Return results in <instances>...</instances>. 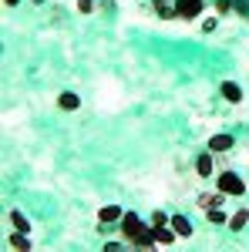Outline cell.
<instances>
[{
  "label": "cell",
  "mask_w": 249,
  "mask_h": 252,
  "mask_svg": "<svg viewBox=\"0 0 249 252\" xmlns=\"http://www.w3.org/2000/svg\"><path fill=\"white\" fill-rule=\"evenodd\" d=\"M215 189L226 195V198H239V195H246V182H243L236 172H219V178H215Z\"/></svg>",
  "instance_id": "6da1fadb"
},
{
  "label": "cell",
  "mask_w": 249,
  "mask_h": 252,
  "mask_svg": "<svg viewBox=\"0 0 249 252\" xmlns=\"http://www.w3.org/2000/svg\"><path fill=\"white\" fill-rule=\"evenodd\" d=\"M118 229H121V239H125L128 246H135V239L145 232L148 225H142V219H138L135 212H125V215H121V222H118Z\"/></svg>",
  "instance_id": "7a4b0ae2"
},
{
  "label": "cell",
  "mask_w": 249,
  "mask_h": 252,
  "mask_svg": "<svg viewBox=\"0 0 249 252\" xmlns=\"http://www.w3.org/2000/svg\"><path fill=\"white\" fill-rule=\"evenodd\" d=\"M175 7H178V20H195L202 10H206V0H175Z\"/></svg>",
  "instance_id": "3957f363"
},
{
  "label": "cell",
  "mask_w": 249,
  "mask_h": 252,
  "mask_svg": "<svg viewBox=\"0 0 249 252\" xmlns=\"http://www.w3.org/2000/svg\"><path fill=\"white\" fill-rule=\"evenodd\" d=\"M195 175L199 178H212L215 175V152H202V155H195Z\"/></svg>",
  "instance_id": "277c9868"
},
{
  "label": "cell",
  "mask_w": 249,
  "mask_h": 252,
  "mask_svg": "<svg viewBox=\"0 0 249 252\" xmlns=\"http://www.w3.org/2000/svg\"><path fill=\"white\" fill-rule=\"evenodd\" d=\"M222 198H226V195L219 192V189H215V192H199L195 195V209L209 212V209H215V205H222Z\"/></svg>",
  "instance_id": "5b68a950"
},
{
  "label": "cell",
  "mask_w": 249,
  "mask_h": 252,
  "mask_svg": "<svg viewBox=\"0 0 249 252\" xmlns=\"http://www.w3.org/2000/svg\"><path fill=\"white\" fill-rule=\"evenodd\" d=\"M121 215H125L121 205H101V209H98V222H101V225H118Z\"/></svg>",
  "instance_id": "8992f818"
},
{
  "label": "cell",
  "mask_w": 249,
  "mask_h": 252,
  "mask_svg": "<svg viewBox=\"0 0 249 252\" xmlns=\"http://www.w3.org/2000/svg\"><path fill=\"white\" fill-rule=\"evenodd\" d=\"M152 10L158 20H172L178 17V7H175V0H152Z\"/></svg>",
  "instance_id": "52a82bcc"
},
{
  "label": "cell",
  "mask_w": 249,
  "mask_h": 252,
  "mask_svg": "<svg viewBox=\"0 0 249 252\" xmlns=\"http://www.w3.org/2000/svg\"><path fill=\"white\" fill-rule=\"evenodd\" d=\"M219 94H222V101H229V104H243V88L236 81H222L219 84Z\"/></svg>",
  "instance_id": "ba28073f"
},
{
  "label": "cell",
  "mask_w": 249,
  "mask_h": 252,
  "mask_svg": "<svg viewBox=\"0 0 249 252\" xmlns=\"http://www.w3.org/2000/svg\"><path fill=\"white\" fill-rule=\"evenodd\" d=\"M152 235H155V246H172L178 232H175L172 225H152Z\"/></svg>",
  "instance_id": "9c48e42d"
},
{
  "label": "cell",
  "mask_w": 249,
  "mask_h": 252,
  "mask_svg": "<svg viewBox=\"0 0 249 252\" xmlns=\"http://www.w3.org/2000/svg\"><path fill=\"white\" fill-rule=\"evenodd\" d=\"M232 145H236V138H232V135H226V131H222V135H212V138H209V148L215 152V155H226V152H229Z\"/></svg>",
  "instance_id": "30bf717a"
},
{
  "label": "cell",
  "mask_w": 249,
  "mask_h": 252,
  "mask_svg": "<svg viewBox=\"0 0 249 252\" xmlns=\"http://www.w3.org/2000/svg\"><path fill=\"white\" fill-rule=\"evenodd\" d=\"M169 225L178 232V239H192V222L185 219V215H172V219H169Z\"/></svg>",
  "instance_id": "8fae6325"
},
{
  "label": "cell",
  "mask_w": 249,
  "mask_h": 252,
  "mask_svg": "<svg viewBox=\"0 0 249 252\" xmlns=\"http://www.w3.org/2000/svg\"><path fill=\"white\" fill-rule=\"evenodd\" d=\"M58 108L61 111H77V108H81V97H77L74 91H61L58 94Z\"/></svg>",
  "instance_id": "7c38bea8"
},
{
  "label": "cell",
  "mask_w": 249,
  "mask_h": 252,
  "mask_svg": "<svg viewBox=\"0 0 249 252\" xmlns=\"http://www.w3.org/2000/svg\"><path fill=\"white\" fill-rule=\"evenodd\" d=\"M10 225H14L17 232H31V229H34V225H31V219L20 212V209H10Z\"/></svg>",
  "instance_id": "4fadbf2b"
},
{
  "label": "cell",
  "mask_w": 249,
  "mask_h": 252,
  "mask_svg": "<svg viewBox=\"0 0 249 252\" xmlns=\"http://www.w3.org/2000/svg\"><path fill=\"white\" fill-rule=\"evenodd\" d=\"M7 246L17 249V252H31V239H27V232H17V229H14V235L7 239Z\"/></svg>",
  "instance_id": "5bb4252c"
},
{
  "label": "cell",
  "mask_w": 249,
  "mask_h": 252,
  "mask_svg": "<svg viewBox=\"0 0 249 252\" xmlns=\"http://www.w3.org/2000/svg\"><path fill=\"white\" fill-rule=\"evenodd\" d=\"M249 225V209H239L236 215H229V229L232 232H239V229H246Z\"/></svg>",
  "instance_id": "9a60e30c"
},
{
  "label": "cell",
  "mask_w": 249,
  "mask_h": 252,
  "mask_svg": "<svg viewBox=\"0 0 249 252\" xmlns=\"http://www.w3.org/2000/svg\"><path fill=\"white\" fill-rule=\"evenodd\" d=\"M206 219H209L212 225H229V215H226V209H222V205L209 209V212H206Z\"/></svg>",
  "instance_id": "2e32d148"
},
{
  "label": "cell",
  "mask_w": 249,
  "mask_h": 252,
  "mask_svg": "<svg viewBox=\"0 0 249 252\" xmlns=\"http://www.w3.org/2000/svg\"><path fill=\"white\" fill-rule=\"evenodd\" d=\"M95 10H98V0H77V14L88 17V14H95Z\"/></svg>",
  "instance_id": "e0dca14e"
},
{
  "label": "cell",
  "mask_w": 249,
  "mask_h": 252,
  "mask_svg": "<svg viewBox=\"0 0 249 252\" xmlns=\"http://www.w3.org/2000/svg\"><path fill=\"white\" fill-rule=\"evenodd\" d=\"M232 14H239V17L249 20V0H232Z\"/></svg>",
  "instance_id": "ac0fdd59"
},
{
  "label": "cell",
  "mask_w": 249,
  "mask_h": 252,
  "mask_svg": "<svg viewBox=\"0 0 249 252\" xmlns=\"http://www.w3.org/2000/svg\"><path fill=\"white\" fill-rule=\"evenodd\" d=\"M215 27H219V14L215 17H202V34H212Z\"/></svg>",
  "instance_id": "d6986e66"
},
{
  "label": "cell",
  "mask_w": 249,
  "mask_h": 252,
  "mask_svg": "<svg viewBox=\"0 0 249 252\" xmlns=\"http://www.w3.org/2000/svg\"><path fill=\"white\" fill-rule=\"evenodd\" d=\"M215 14H219V17L232 14V0H215Z\"/></svg>",
  "instance_id": "ffe728a7"
},
{
  "label": "cell",
  "mask_w": 249,
  "mask_h": 252,
  "mask_svg": "<svg viewBox=\"0 0 249 252\" xmlns=\"http://www.w3.org/2000/svg\"><path fill=\"white\" fill-rule=\"evenodd\" d=\"M169 219H172V215H165V212H152V215H148L152 225H169Z\"/></svg>",
  "instance_id": "44dd1931"
},
{
  "label": "cell",
  "mask_w": 249,
  "mask_h": 252,
  "mask_svg": "<svg viewBox=\"0 0 249 252\" xmlns=\"http://www.w3.org/2000/svg\"><path fill=\"white\" fill-rule=\"evenodd\" d=\"M98 10H115V0H98Z\"/></svg>",
  "instance_id": "7402d4cb"
},
{
  "label": "cell",
  "mask_w": 249,
  "mask_h": 252,
  "mask_svg": "<svg viewBox=\"0 0 249 252\" xmlns=\"http://www.w3.org/2000/svg\"><path fill=\"white\" fill-rule=\"evenodd\" d=\"M105 252H121V242H105Z\"/></svg>",
  "instance_id": "603a6c76"
},
{
  "label": "cell",
  "mask_w": 249,
  "mask_h": 252,
  "mask_svg": "<svg viewBox=\"0 0 249 252\" xmlns=\"http://www.w3.org/2000/svg\"><path fill=\"white\" fill-rule=\"evenodd\" d=\"M3 3H7V7H17V3H20V0H3Z\"/></svg>",
  "instance_id": "cb8c5ba5"
}]
</instances>
